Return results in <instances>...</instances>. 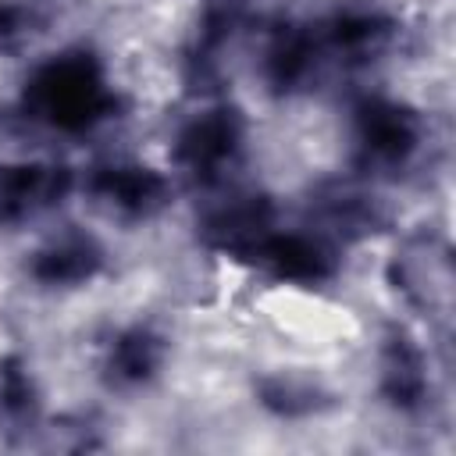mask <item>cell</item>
<instances>
[{"mask_svg":"<svg viewBox=\"0 0 456 456\" xmlns=\"http://www.w3.org/2000/svg\"><path fill=\"white\" fill-rule=\"evenodd\" d=\"M167 356V342L153 331V328H125L110 349H107V360H103V374L114 388H135V385H146L160 363Z\"/></svg>","mask_w":456,"mask_h":456,"instance_id":"obj_12","label":"cell"},{"mask_svg":"<svg viewBox=\"0 0 456 456\" xmlns=\"http://www.w3.org/2000/svg\"><path fill=\"white\" fill-rule=\"evenodd\" d=\"M75 175L64 164H43V160H21L0 167V224H25L71 192Z\"/></svg>","mask_w":456,"mask_h":456,"instance_id":"obj_8","label":"cell"},{"mask_svg":"<svg viewBox=\"0 0 456 456\" xmlns=\"http://www.w3.org/2000/svg\"><path fill=\"white\" fill-rule=\"evenodd\" d=\"M36 417V385L21 360L0 363V420L4 424H32Z\"/></svg>","mask_w":456,"mask_h":456,"instance_id":"obj_15","label":"cell"},{"mask_svg":"<svg viewBox=\"0 0 456 456\" xmlns=\"http://www.w3.org/2000/svg\"><path fill=\"white\" fill-rule=\"evenodd\" d=\"M395 289L424 317L449 321L452 314V260L449 249L431 239H410L388 267Z\"/></svg>","mask_w":456,"mask_h":456,"instance_id":"obj_5","label":"cell"},{"mask_svg":"<svg viewBox=\"0 0 456 456\" xmlns=\"http://www.w3.org/2000/svg\"><path fill=\"white\" fill-rule=\"evenodd\" d=\"M260 403L267 410H274L278 417H306V413H317L328 403V395L306 378L271 374L260 381Z\"/></svg>","mask_w":456,"mask_h":456,"instance_id":"obj_13","label":"cell"},{"mask_svg":"<svg viewBox=\"0 0 456 456\" xmlns=\"http://www.w3.org/2000/svg\"><path fill=\"white\" fill-rule=\"evenodd\" d=\"M53 11V0H0V57L32 39Z\"/></svg>","mask_w":456,"mask_h":456,"instance_id":"obj_14","label":"cell"},{"mask_svg":"<svg viewBox=\"0 0 456 456\" xmlns=\"http://www.w3.org/2000/svg\"><path fill=\"white\" fill-rule=\"evenodd\" d=\"M353 139H356V164L363 171H399L424 142V125L413 107L367 96L353 110Z\"/></svg>","mask_w":456,"mask_h":456,"instance_id":"obj_3","label":"cell"},{"mask_svg":"<svg viewBox=\"0 0 456 456\" xmlns=\"http://www.w3.org/2000/svg\"><path fill=\"white\" fill-rule=\"evenodd\" d=\"M246 121L235 107H210L196 114L175 139V164L200 185H214L239 160Z\"/></svg>","mask_w":456,"mask_h":456,"instance_id":"obj_4","label":"cell"},{"mask_svg":"<svg viewBox=\"0 0 456 456\" xmlns=\"http://www.w3.org/2000/svg\"><path fill=\"white\" fill-rule=\"evenodd\" d=\"M278 224L274 217V207L267 196H228L224 203L210 207L200 221V239L232 256V260H242L256 249V242Z\"/></svg>","mask_w":456,"mask_h":456,"instance_id":"obj_9","label":"cell"},{"mask_svg":"<svg viewBox=\"0 0 456 456\" xmlns=\"http://www.w3.org/2000/svg\"><path fill=\"white\" fill-rule=\"evenodd\" d=\"M21 110L28 121L78 135L103 125L118 110V93L107 82V71L89 50H64L43 61L21 89Z\"/></svg>","mask_w":456,"mask_h":456,"instance_id":"obj_2","label":"cell"},{"mask_svg":"<svg viewBox=\"0 0 456 456\" xmlns=\"http://www.w3.org/2000/svg\"><path fill=\"white\" fill-rule=\"evenodd\" d=\"M246 264L260 267L264 274H271L278 281H292V285H317L338 271V256L324 235L296 232V228H281V224H274L256 242V249L246 256Z\"/></svg>","mask_w":456,"mask_h":456,"instance_id":"obj_6","label":"cell"},{"mask_svg":"<svg viewBox=\"0 0 456 456\" xmlns=\"http://www.w3.org/2000/svg\"><path fill=\"white\" fill-rule=\"evenodd\" d=\"M395 39V18L381 7H338L310 25H281L264 53V78L278 93L310 89L328 71L370 64Z\"/></svg>","mask_w":456,"mask_h":456,"instance_id":"obj_1","label":"cell"},{"mask_svg":"<svg viewBox=\"0 0 456 456\" xmlns=\"http://www.w3.org/2000/svg\"><path fill=\"white\" fill-rule=\"evenodd\" d=\"M103 267V249L93 235L82 232H68L61 239H50L43 249L32 253L28 274L39 285H53V289H68V285H82L89 278H96V271Z\"/></svg>","mask_w":456,"mask_h":456,"instance_id":"obj_10","label":"cell"},{"mask_svg":"<svg viewBox=\"0 0 456 456\" xmlns=\"http://www.w3.org/2000/svg\"><path fill=\"white\" fill-rule=\"evenodd\" d=\"M86 192L121 221H146L171 200V182L146 164H103L89 175Z\"/></svg>","mask_w":456,"mask_h":456,"instance_id":"obj_7","label":"cell"},{"mask_svg":"<svg viewBox=\"0 0 456 456\" xmlns=\"http://www.w3.org/2000/svg\"><path fill=\"white\" fill-rule=\"evenodd\" d=\"M381 395L395 410H420L428 399V360L406 331H392L381 349Z\"/></svg>","mask_w":456,"mask_h":456,"instance_id":"obj_11","label":"cell"}]
</instances>
